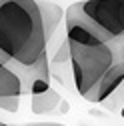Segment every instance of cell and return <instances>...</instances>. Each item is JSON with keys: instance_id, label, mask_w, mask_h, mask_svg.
<instances>
[{"instance_id": "6da1fadb", "label": "cell", "mask_w": 124, "mask_h": 126, "mask_svg": "<svg viewBox=\"0 0 124 126\" xmlns=\"http://www.w3.org/2000/svg\"><path fill=\"white\" fill-rule=\"evenodd\" d=\"M48 36L38 0H0V52L32 66L48 52Z\"/></svg>"}, {"instance_id": "7a4b0ae2", "label": "cell", "mask_w": 124, "mask_h": 126, "mask_svg": "<svg viewBox=\"0 0 124 126\" xmlns=\"http://www.w3.org/2000/svg\"><path fill=\"white\" fill-rule=\"evenodd\" d=\"M68 46H70V64L76 90L88 102H94L100 80L122 58L120 46L108 40H102L92 46L68 42Z\"/></svg>"}, {"instance_id": "3957f363", "label": "cell", "mask_w": 124, "mask_h": 126, "mask_svg": "<svg viewBox=\"0 0 124 126\" xmlns=\"http://www.w3.org/2000/svg\"><path fill=\"white\" fill-rule=\"evenodd\" d=\"M76 8L108 42H124V0H82Z\"/></svg>"}, {"instance_id": "277c9868", "label": "cell", "mask_w": 124, "mask_h": 126, "mask_svg": "<svg viewBox=\"0 0 124 126\" xmlns=\"http://www.w3.org/2000/svg\"><path fill=\"white\" fill-rule=\"evenodd\" d=\"M8 68H12L22 80V92L28 96H38L50 90V68H48V54L42 56L32 66H22L18 62H8Z\"/></svg>"}, {"instance_id": "5b68a950", "label": "cell", "mask_w": 124, "mask_h": 126, "mask_svg": "<svg viewBox=\"0 0 124 126\" xmlns=\"http://www.w3.org/2000/svg\"><path fill=\"white\" fill-rule=\"evenodd\" d=\"M22 80L20 76L0 62V108L14 114L20 108V96H22Z\"/></svg>"}, {"instance_id": "8992f818", "label": "cell", "mask_w": 124, "mask_h": 126, "mask_svg": "<svg viewBox=\"0 0 124 126\" xmlns=\"http://www.w3.org/2000/svg\"><path fill=\"white\" fill-rule=\"evenodd\" d=\"M122 84H124V58H120L116 64L106 72V76L100 80V84H98V88H96V98H94V102H96V104L106 102Z\"/></svg>"}, {"instance_id": "52a82bcc", "label": "cell", "mask_w": 124, "mask_h": 126, "mask_svg": "<svg viewBox=\"0 0 124 126\" xmlns=\"http://www.w3.org/2000/svg\"><path fill=\"white\" fill-rule=\"evenodd\" d=\"M58 104H62V98L54 88H50L44 94H38V96H30V110H32V114H38V116L56 110Z\"/></svg>"}, {"instance_id": "ba28073f", "label": "cell", "mask_w": 124, "mask_h": 126, "mask_svg": "<svg viewBox=\"0 0 124 126\" xmlns=\"http://www.w3.org/2000/svg\"><path fill=\"white\" fill-rule=\"evenodd\" d=\"M40 4V12H42V20H44V28H46V36L48 40L52 38V34L56 32V28L60 24V20L64 18V10L54 2H38Z\"/></svg>"}, {"instance_id": "9c48e42d", "label": "cell", "mask_w": 124, "mask_h": 126, "mask_svg": "<svg viewBox=\"0 0 124 126\" xmlns=\"http://www.w3.org/2000/svg\"><path fill=\"white\" fill-rule=\"evenodd\" d=\"M116 98H120V106H124V84H122V86H120V88H118L106 102H112V100H116ZM102 104H104V102H102Z\"/></svg>"}, {"instance_id": "30bf717a", "label": "cell", "mask_w": 124, "mask_h": 126, "mask_svg": "<svg viewBox=\"0 0 124 126\" xmlns=\"http://www.w3.org/2000/svg\"><path fill=\"white\" fill-rule=\"evenodd\" d=\"M0 62H2V64H8V62H10V60H8V58H6V56H4L2 52H0Z\"/></svg>"}, {"instance_id": "8fae6325", "label": "cell", "mask_w": 124, "mask_h": 126, "mask_svg": "<svg viewBox=\"0 0 124 126\" xmlns=\"http://www.w3.org/2000/svg\"><path fill=\"white\" fill-rule=\"evenodd\" d=\"M34 126H62V124H54V122H50V124H34Z\"/></svg>"}, {"instance_id": "7c38bea8", "label": "cell", "mask_w": 124, "mask_h": 126, "mask_svg": "<svg viewBox=\"0 0 124 126\" xmlns=\"http://www.w3.org/2000/svg\"><path fill=\"white\" fill-rule=\"evenodd\" d=\"M120 114H122V118H124V106H122V108H120Z\"/></svg>"}, {"instance_id": "4fadbf2b", "label": "cell", "mask_w": 124, "mask_h": 126, "mask_svg": "<svg viewBox=\"0 0 124 126\" xmlns=\"http://www.w3.org/2000/svg\"><path fill=\"white\" fill-rule=\"evenodd\" d=\"M0 126H8V124H4V122H0Z\"/></svg>"}]
</instances>
